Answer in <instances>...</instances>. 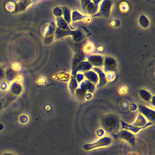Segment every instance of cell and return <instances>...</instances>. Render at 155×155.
Returning <instances> with one entry per match:
<instances>
[{
    "label": "cell",
    "mask_w": 155,
    "mask_h": 155,
    "mask_svg": "<svg viewBox=\"0 0 155 155\" xmlns=\"http://www.w3.org/2000/svg\"><path fill=\"white\" fill-rule=\"evenodd\" d=\"M102 128L105 132L112 135L117 133L120 128V119L114 113H107L103 115L101 119Z\"/></svg>",
    "instance_id": "cell-1"
},
{
    "label": "cell",
    "mask_w": 155,
    "mask_h": 155,
    "mask_svg": "<svg viewBox=\"0 0 155 155\" xmlns=\"http://www.w3.org/2000/svg\"><path fill=\"white\" fill-rule=\"evenodd\" d=\"M90 35V33L85 27H81L76 30H64L56 27L54 35V39H59L67 36H71L73 38V40L75 42L79 43L82 42L85 39L86 36Z\"/></svg>",
    "instance_id": "cell-2"
},
{
    "label": "cell",
    "mask_w": 155,
    "mask_h": 155,
    "mask_svg": "<svg viewBox=\"0 0 155 155\" xmlns=\"http://www.w3.org/2000/svg\"><path fill=\"white\" fill-rule=\"evenodd\" d=\"M102 1L97 0H82L81 1V7L82 11L85 14L90 15L91 16L97 13L99 10V4Z\"/></svg>",
    "instance_id": "cell-3"
},
{
    "label": "cell",
    "mask_w": 155,
    "mask_h": 155,
    "mask_svg": "<svg viewBox=\"0 0 155 155\" xmlns=\"http://www.w3.org/2000/svg\"><path fill=\"white\" fill-rule=\"evenodd\" d=\"M112 143V139L110 136H105L97 140L92 142L85 143L83 145V149L85 151H90L96 148L108 147Z\"/></svg>",
    "instance_id": "cell-4"
},
{
    "label": "cell",
    "mask_w": 155,
    "mask_h": 155,
    "mask_svg": "<svg viewBox=\"0 0 155 155\" xmlns=\"http://www.w3.org/2000/svg\"><path fill=\"white\" fill-rule=\"evenodd\" d=\"M95 88L96 86L94 84L86 79L80 83V85L76 89L75 93L76 96L79 98H84L85 97V95L87 93H93Z\"/></svg>",
    "instance_id": "cell-5"
},
{
    "label": "cell",
    "mask_w": 155,
    "mask_h": 155,
    "mask_svg": "<svg viewBox=\"0 0 155 155\" xmlns=\"http://www.w3.org/2000/svg\"><path fill=\"white\" fill-rule=\"evenodd\" d=\"M113 3V1L110 0H104L101 1V2L99 4L98 12H97V13L91 16L108 18L110 15Z\"/></svg>",
    "instance_id": "cell-6"
},
{
    "label": "cell",
    "mask_w": 155,
    "mask_h": 155,
    "mask_svg": "<svg viewBox=\"0 0 155 155\" xmlns=\"http://www.w3.org/2000/svg\"><path fill=\"white\" fill-rule=\"evenodd\" d=\"M115 138L124 140L131 145H134L136 142V136L130 131L126 130H119L117 133L113 134Z\"/></svg>",
    "instance_id": "cell-7"
},
{
    "label": "cell",
    "mask_w": 155,
    "mask_h": 155,
    "mask_svg": "<svg viewBox=\"0 0 155 155\" xmlns=\"http://www.w3.org/2000/svg\"><path fill=\"white\" fill-rule=\"evenodd\" d=\"M117 64L116 60L111 56H105L104 57V65H103V71L105 73L113 72L114 73L117 71Z\"/></svg>",
    "instance_id": "cell-8"
},
{
    "label": "cell",
    "mask_w": 155,
    "mask_h": 155,
    "mask_svg": "<svg viewBox=\"0 0 155 155\" xmlns=\"http://www.w3.org/2000/svg\"><path fill=\"white\" fill-rule=\"evenodd\" d=\"M56 25L54 22H51L50 24L47 27L44 33V42L45 44H51L54 38L55 31Z\"/></svg>",
    "instance_id": "cell-9"
},
{
    "label": "cell",
    "mask_w": 155,
    "mask_h": 155,
    "mask_svg": "<svg viewBox=\"0 0 155 155\" xmlns=\"http://www.w3.org/2000/svg\"><path fill=\"white\" fill-rule=\"evenodd\" d=\"M120 127L122 128V130H126L130 131V132L133 133V134L134 133V134H137L140 131H141L142 130L147 128H148V127L151 126L153 124V122H148L145 126H143V127H135V126H133V125H130V124H128L122 120H120Z\"/></svg>",
    "instance_id": "cell-10"
},
{
    "label": "cell",
    "mask_w": 155,
    "mask_h": 155,
    "mask_svg": "<svg viewBox=\"0 0 155 155\" xmlns=\"http://www.w3.org/2000/svg\"><path fill=\"white\" fill-rule=\"evenodd\" d=\"M140 113L142 114L147 120H149V122H153L154 121L155 118V111L154 110L149 108L143 105H139L138 107Z\"/></svg>",
    "instance_id": "cell-11"
},
{
    "label": "cell",
    "mask_w": 155,
    "mask_h": 155,
    "mask_svg": "<svg viewBox=\"0 0 155 155\" xmlns=\"http://www.w3.org/2000/svg\"><path fill=\"white\" fill-rule=\"evenodd\" d=\"M87 61H88L91 65L94 67L100 68L103 67L104 57L102 55L99 54H91L87 56Z\"/></svg>",
    "instance_id": "cell-12"
},
{
    "label": "cell",
    "mask_w": 155,
    "mask_h": 155,
    "mask_svg": "<svg viewBox=\"0 0 155 155\" xmlns=\"http://www.w3.org/2000/svg\"><path fill=\"white\" fill-rule=\"evenodd\" d=\"M93 68V66L91 64L87 61H83L81 62L76 67V68L71 71L72 76H75L76 74L78 73V72H86L89 70H91Z\"/></svg>",
    "instance_id": "cell-13"
},
{
    "label": "cell",
    "mask_w": 155,
    "mask_h": 155,
    "mask_svg": "<svg viewBox=\"0 0 155 155\" xmlns=\"http://www.w3.org/2000/svg\"><path fill=\"white\" fill-rule=\"evenodd\" d=\"M92 70L95 71L98 76L99 82H98V84H97V87L101 88L104 87L105 85H106L108 82L106 78V73L101 68L93 67Z\"/></svg>",
    "instance_id": "cell-14"
},
{
    "label": "cell",
    "mask_w": 155,
    "mask_h": 155,
    "mask_svg": "<svg viewBox=\"0 0 155 155\" xmlns=\"http://www.w3.org/2000/svg\"><path fill=\"white\" fill-rule=\"evenodd\" d=\"M32 3L31 1H19L15 3V8L13 12V13L23 12L25 10L28 6Z\"/></svg>",
    "instance_id": "cell-15"
},
{
    "label": "cell",
    "mask_w": 155,
    "mask_h": 155,
    "mask_svg": "<svg viewBox=\"0 0 155 155\" xmlns=\"http://www.w3.org/2000/svg\"><path fill=\"white\" fill-rule=\"evenodd\" d=\"M87 58L85 54L82 50H78L77 52L75 53L74 57L73 58L72 61V71H73L76 67V66L82 61H84V59Z\"/></svg>",
    "instance_id": "cell-16"
},
{
    "label": "cell",
    "mask_w": 155,
    "mask_h": 155,
    "mask_svg": "<svg viewBox=\"0 0 155 155\" xmlns=\"http://www.w3.org/2000/svg\"><path fill=\"white\" fill-rule=\"evenodd\" d=\"M9 91L12 96L14 97H18L22 93L23 91V87L21 84H18L13 81L9 86Z\"/></svg>",
    "instance_id": "cell-17"
},
{
    "label": "cell",
    "mask_w": 155,
    "mask_h": 155,
    "mask_svg": "<svg viewBox=\"0 0 155 155\" xmlns=\"http://www.w3.org/2000/svg\"><path fill=\"white\" fill-rule=\"evenodd\" d=\"M84 78H86L87 80L90 81V82L93 83V84H97L99 82V78L97 73L94 71L93 70H91L88 71L84 72L83 73Z\"/></svg>",
    "instance_id": "cell-18"
},
{
    "label": "cell",
    "mask_w": 155,
    "mask_h": 155,
    "mask_svg": "<svg viewBox=\"0 0 155 155\" xmlns=\"http://www.w3.org/2000/svg\"><path fill=\"white\" fill-rule=\"evenodd\" d=\"M62 10V15L64 16V19L67 22L69 27L71 30H74V28L71 26V10L66 6H63L61 7Z\"/></svg>",
    "instance_id": "cell-19"
},
{
    "label": "cell",
    "mask_w": 155,
    "mask_h": 155,
    "mask_svg": "<svg viewBox=\"0 0 155 155\" xmlns=\"http://www.w3.org/2000/svg\"><path fill=\"white\" fill-rule=\"evenodd\" d=\"M16 75V71L13 70L12 68H7L5 69V81L8 84L12 83L15 81Z\"/></svg>",
    "instance_id": "cell-20"
},
{
    "label": "cell",
    "mask_w": 155,
    "mask_h": 155,
    "mask_svg": "<svg viewBox=\"0 0 155 155\" xmlns=\"http://www.w3.org/2000/svg\"><path fill=\"white\" fill-rule=\"evenodd\" d=\"M56 25H57V27L64 30H71L67 22L62 17H59V18H56Z\"/></svg>",
    "instance_id": "cell-21"
},
{
    "label": "cell",
    "mask_w": 155,
    "mask_h": 155,
    "mask_svg": "<svg viewBox=\"0 0 155 155\" xmlns=\"http://www.w3.org/2000/svg\"><path fill=\"white\" fill-rule=\"evenodd\" d=\"M147 120L146 118L140 113H139L137 116V119L135 122L132 124L135 127H143L145 126L147 123Z\"/></svg>",
    "instance_id": "cell-22"
},
{
    "label": "cell",
    "mask_w": 155,
    "mask_h": 155,
    "mask_svg": "<svg viewBox=\"0 0 155 155\" xmlns=\"http://www.w3.org/2000/svg\"><path fill=\"white\" fill-rule=\"evenodd\" d=\"M68 87H69V90H70L71 93L73 94H74L76 89L79 87V84L78 83V82L76 81V80L74 76H71L70 78Z\"/></svg>",
    "instance_id": "cell-23"
},
{
    "label": "cell",
    "mask_w": 155,
    "mask_h": 155,
    "mask_svg": "<svg viewBox=\"0 0 155 155\" xmlns=\"http://www.w3.org/2000/svg\"><path fill=\"white\" fill-rule=\"evenodd\" d=\"M139 94L141 98L147 102H150L151 97H152V94L147 90H144V89H141L139 91Z\"/></svg>",
    "instance_id": "cell-24"
},
{
    "label": "cell",
    "mask_w": 155,
    "mask_h": 155,
    "mask_svg": "<svg viewBox=\"0 0 155 155\" xmlns=\"http://www.w3.org/2000/svg\"><path fill=\"white\" fill-rule=\"evenodd\" d=\"M84 16H85V15H82L79 11L73 10L71 12V22H76V21H79V20H82L84 19Z\"/></svg>",
    "instance_id": "cell-25"
},
{
    "label": "cell",
    "mask_w": 155,
    "mask_h": 155,
    "mask_svg": "<svg viewBox=\"0 0 155 155\" xmlns=\"http://www.w3.org/2000/svg\"><path fill=\"white\" fill-rule=\"evenodd\" d=\"M139 23L140 25L144 28H147L150 25V21L148 18L144 15H142L139 16Z\"/></svg>",
    "instance_id": "cell-26"
},
{
    "label": "cell",
    "mask_w": 155,
    "mask_h": 155,
    "mask_svg": "<svg viewBox=\"0 0 155 155\" xmlns=\"http://www.w3.org/2000/svg\"><path fill=\"white\" fill-rule=\"evenodd\" d=\"M94 50V45L92 42H87L83 47V52L85 54L91 53Z\"/></svg>",
    "instance_id": "cell-27"
},
{
    "label": "cell",
    "mask_w": 155,
    "mask_h": 155,
    "mask_svg": "<svg viewBox=\"0 0 155 155\" xmlns=\"http://www.w3.org/2000/svg\"><path fill=\"white\" fill-rule=\"evenodd\" d=\"M53 13L54 14V15L56 17V18H59V17H62V10L61 8V7L56 6L55 7L53 10Z\"/></svg>",
    "instance_id": "cell-28"
},
{
    "label": "cell",
    "mask_w": 155,
    "mask_h": 155,
    "mask_svg": "<svg viewBox=\"0 0 155 155\" xmlns=\"http://www.w3.org/2000/svg\"><path fill=\"white\" fill-rule=\"evenodd\" d=\"M9 88V84L5 81L0 82V90L2 91H5Z\"/></svg>",
    "instance_id": "cell-29"
},
{
    "label": "cell",
    "mask_w": 155,
    "mask_h": 155,
    "mask_svg": "<svg viewBox=\"0 0 155 155\" xmlns=\"http://www.w3.org/2000/svg\"><path fill=\"white\" fill-rule=\"evenodd\" d=\"M74 78H75V79H76V81L78 82V84L84 81V78H85L84 74L82 73H78L76 74V76H74Z\"/></svg>",
    "instance_id": "cell-30"
},
{
    "label": "cell",
    "mask_w": 155,
    "mask_h": 155,
    "mask_svg": "<svg viewBox=\"0 0 155 155\" xmlns=\"http://www.w3.org/2000/svg\"><path fill=\"white\" fill-rule=\"evenodd\" d=\"M19 120L20 122V123L22 124H26L28 120V117L27 115H25V114H22L21 115L20 117H19Z\"/></svg>",
    "instance_id": "cell-31"
},
{
    "label": "cell",
    "mask_w": 155,
    "mask_h": 155,
    "mask_svg": "<svg viewBox=\"0 0 155 155\" xmlns=\"http://www.w3.org/2000/svg\"><path fill=\"white\" fill-rule=\"evenodd\" d=\"M6 8L7 9V10L13 12L15 8V3L13 2H9L6 5Z\"/></svg>",
    "instance_id": "cell-32"
},
{
    "label": "cell",
    "mask_w": 155,
    "mask_h": 155,
    "mask_svg": "<svg viewBox=\"0 0 155 155\" xmlns=\"http://www.w3.org/2000/svg\"><path fill=\"white\" fill-rule=\"evenodd\" d=\"M106 78H107V81H112V80H113V79H114V78H115V74H114V73H113V72H108V73H107Z\"/></svg>",
    "instance_id": "cell-33"
},
{
    "label": "cell",
    "mask_w": 155,
    "mask_h": 155,
    "mask_svg": "<svg viewBox=\"0 0 155 155\" xmlns=\"http://www.w3.org/2000/svg\"><path fill=\"white\" fill-rule=\"evenodd\" d=\"M5 79V69L0 67V82Z\"/></svg>",
    "instance_id": "cell-34"
},
{
    "label": "cell",
    "mask_w": 155,
    "mask_h": 155,
    "mask_svg": "<svg viewBox=\"0 0 155 155\" xmlns=\"http://www.w3.org/2000/svg\"><path fill=\"white\" fill-rule=\"evenodd\" d=\"M12 68L15 70V71L19 70L21 68V65L18 62H14L13 63V64L12 65Z\"/></svg>",
    "instance_id": "cell-35"
},
{
    "label": "cell",
    "mask_w": 155,
    "mask_h": 155,
    "mask_svg": "<svg viewBox=\"0 0 155 155\" xmlns=\"http://www.w3.org/2000/svg\"><path fill=\"white\" fill-rule=\"evenodd\" d=\"M23 77L22 75L21 74H17L15 77V82L18 83V84H21L22 82H23Z\"/></svg>",
    "instance_id": "cell-36"
},
{
    "label": "cell",
    "mask_w": 155,
    "mask_h": 155,
    "mask_svg": "<svg viewBox=\"0 0 155 155\" xmlns=\"http://www.w3.org/2000/svg\"><path fill=\"white\" fill-rule=\"evenodd\" d=\"M120 10L122 12H126L128 9V6L127 4H126L125 2H123L120 4Z\"/></svg>",
    "instance_id": "cell-37"
},
{
    "label": "cell",
    "mask_w": 155,
    "mask_h": 155,
    "mask_svg": "<svg viewBox=\"0 0 155 155\" xmlns=\"http://www.w3.org/2000/svg\"><path fill=\"white\" fill-rule=\"evenodd\" d=\"M105 131L102 128H100V129H99V130H97L96 131V134L99 137L102 136L103 135L105 134Z\"/></svg>",
    "instance_id": "cell-38"
},
{
    "label": "cell",
    "mask_w": 155,
    "mask_h": 155,
    "mask_svg": "<svg viewBox=\"0 0 155 155\" xmlns=\"http://www.w3.org/2000/svg\"><path fill=\"white\" fill-rule=\"evenodd\" d=\"M83 20L84 21V22H85L86 23H91L92 22V18L87 15H85Z\"/></svg>",
    "instance_id": "cell-39"
},
{
    "label": "cell",
    "mask_w": 155,
    "mask_h": 155,
    "mask_svg": "<svg viewBox=\"0 0 155 155\" xmlns=\"http://www.w3.org/2000/svg\"><path fill=\"white\" fill-rule=\"evenodd\" d=\"M119 91L121 94H125L127 92V88L126 87H120L119 89Z\"/></svg>",
    "instance_id": "cell-40"
},
{
    "label": "cell",
    "mask_w": 155,
    "mask_h": 155,
    "mask_svg": "<svg viewBox=\"0 0 155 155\" xmlns=\"http://www.w3.org/2000/svg\"><path fill=\"white\" fill-rule=\"evenodd\" d=\"M130 108V110L131 111H135L136 110H137V108L138 107H137V106L135 104H131Z\"/></svg>",
    "instance_id": "cell-41"
},
{
    "label": "cell",
    "mask_w": 155,
    "mask_h": 155,
    "mask_svg": "<svg viewBox=\"0 0 155 155\" xmlns=\"http://www.w3.org/2000/svg\"><path fill=\"white\" fill-rule=\"evenodd\" d=\"M85 97L88 100H90L92 98V93H87L85 95Z\"/></svg>",
    "instance_id": "cell-42"
},
{
    "label": "cell",
    "mask_w": 155,
    "mask_h": 155,
    "mask_svg": "<svg viewBox=\"0 0 155 155\" xmlns=\"http://www.w3.org/2000/svg\"><path fill=\"white\" fill-rule=\"evenodd\" d=\"M4 102H5V97H2V98L0 99V110L2 109Z\"/></svg>",
    "instance_id": "cell-43"
},
{
    "label": "cell",
    "mask_w": 155,
    "mask_h": 155,
    "mask_svg": "<svg viewBox=\"0 0 155 155\" xmlns=\"http://www.w3.org/2000/svg\"><path fill=\"white\" fill-rule=\"evenodd\" d=\"M1 155H16V154L10 153V152H5V153H2Z\"/></svg>",
    "instance_id": "cell-44"
},
{
    "label": "cell",
    "mask_w": 155,
    "mask_h": 155,
    "mask_svg": "<svg viewBox=\"0 0 155 155\" xmlns=\"http://www.w3.org/2000/svg\"><path fill=\"white\" fill-rule=\"evenodd\" d=\"M154 98H155V96H153L152 97H151V101H150V102H151V104H152V105H153V106H154Z\"/></svg>",
    "instance_id": "cell-45"
},
{
    "label": "cell",
    "mask_w": 155,
    "mask_h": 155,
    "mask_svg": "<svg viewBox=\"0 0 155 155\" xmlns=\"http://www.w3.org/2000/svg\"><path fill=\"white\" fill-rule=\"evenodd\" d=\"M4 125L2 124H1V123H0V131H2L3 129H4Z\"/></svg>",
    "instance_id": "cell-46"
}]
</instances>
